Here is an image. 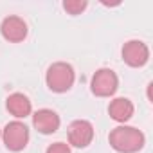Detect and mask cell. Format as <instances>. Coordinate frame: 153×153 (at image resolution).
Segmentation results:
<instances>
[{
  "mask_svg": "<svg viewBox=\"0 0 153 153\" xmlns=\"http://www.w3.org/2000/svg\"><path fill=\"white\" fill-rule=\"evenodd\" d=\"M47 153H70V148L65 142H54L47 148Z\"/></svg>",
  "mask_w": 153,
  "mask_h": 153,
  "instance_id": "obj_12",
  "label": "cell"
},
{
  "mask_svg": "<svg viewBox=\"0 0 153 153\" xmlns=\"http://www.w3.org/2000/svg\"><path fill=\"white\" fill-rule=\"evenodd\" d=\"M87 2L85 0H65L63 2V9L70 15H79L81 11H85Z\"/></svg>",
  "mask_w": 153,
  "mask_h": 153,
  "instance_id": "obj_11",
  "label": "cell"
},
{
  "mask_svg": "<svg viewBox=\"0 0 153 153\" xmlns=\"http://www.w3.org/2000/svg\"><path fill=\"white\" fill-rule=\"evenodd\" d=\"M94 139V126L85 119H78L68 126V142L76 148H87Z\"/></svg>",
  "mask_w": 153,
  "mask_h": 153,
  "instance_id": "obj_5",
  "label": "cell"
},
{
  "mask_svg": "<svg viewBox=\"0 0 153 153\" xmlns=\"http://www.w3.org/2000/svg\"><path fill=\"white\" fill-rule=\"evenodd\" d=\"M108 114H110V117H112L114 121H117V123H126V121H130L131 115H133V103H131L130 99H126V97H117V99H114V101L110 103Z\"/></svg>",
  "mask_w": 153,
  "mask_h": 153,
  "instance_id": "obj_10",
  "label": "cell"
},
{
  "mask_svg": "<svg viewBox=\"0 0 153 153\" xmlns=\"http://www.w3.org/2000/svg\"><path fill=\"white\" fill-rule=\"evenodd\" d=\"M6 106H7L9 114H13L16 119L27 117V115L31 114V110H33V105H31L29 97L24 96V94H20V92L11 94V96L6 99Z\"/></svg>",
  "mask_w": 153,
  "mask_h": 153,
  "instance_id": "obj_9",
  "label": "cell"
},
{
  "mask_svg": "<svg viewBox=\"0 0 153 153\" xmlns=\"http://www.w3.org/2000/svg\"><path fill=\"white\" fill-rule=\"evenodd\" d=\"M74 79H76V74H74V68H72L70 63L58 61V63H52L47 68L45 81H47V87L52 92L61 94V92L70 90V87L74 85Z\"/></svg>",
  "mask_w": 153,
  "mask_h": 153,
  "instance_id": "obj_2",
  "label": "cell"
},
{
  "mask_svg": "<svg viewBox=\"0 0 153 153\" xmlns=\"http://www.w3.org/2000/svg\"><path fill=\"white\" fill-rule=\"evenodd\" d=\"M108 140H110V146L119 153H135L142 149L146 137L140 130L133 126H117L110 131Z\"/></svg>",
  "mask_w": 153,
  "mask_h": 153,
  "instance_id": "obj_1",
  "label": "cell"
},
{
  "mask_svg": "<svg viewBox=\"0 0 153 153\" xmlns=\"http://www.w3.org/2000/svg\"><path fill=\"white\" fill-rule=\"evenodd\" d=\"M2 36L11 42V43H18V42H24L25 36H27V24L20 18V16H7L4 22H2Z\"/></svg>",
  "mask_w": 153,
  "mask_h": 153,
  "instance_id": "obj_7",
  "label": "cell"
},
{
  "mask_svg": "<svg viewBox=\"0 0 153 153\" xmlns=\"http://www.w3.org/2000/svg\"><path fill=\"white\" fill-rule=\"evenodd\" d=\"M0 137H2V130H0Z\"/></svg>",
  "mask_w": 153,
  "mask_h": 153,
  "instance_id": "obj_13",
  "label": "cell"
},
{
  "mask_svg": "<svg viewBox=\"0 0 153 153\" xmlns=\"http://www.w3.org/2000/svg\"><path fill=\"white\" fill-rule=\"evenodd\" d=\"M92 92L97 97H110L115 94L117 87H119V79L117 74L110 68H99L94 76H92Z\"/></svg>",
  "mask_w": 153,
  "mask_h": 153,
  "instance_id": "obj_4",
  "label": "cell"
},
{
  "mask_svg": "<svg viewBox=\"0 0 153 153\" xmlns=\"http://www.w3.org/2000/svg\"><path fill=\"white\" fill-rule=\"evenodd\" d=\"M33 124H34V128H36L40 133L49 135V133L58 131V128H59V115H58L54 110L42 108V110L34 112V115H33Z\"/></svg>",
  "mask_w": 153,
  "mask_h": 153,
  "instance_id": "obj_8",
  "label": "cell"
},
{
  "mask_svg": "<svg viewBox=\"0 0 153 153\" xmlns=\"http://www.w3.org/2000/svg\"><path fill=\"white\" fill-rule=\"evenodd\" d=\"M123 59L130 67H142L149 59V49L140 40H130L123 45Z\"/></svg>",
  "mask_w": 153,
  "mask_h": 153,
  "instance_id": "obj_6",
  "label": "cell"
},
{
  "mask_svg": "<svg viewBox=\"0 0 153 153\" xmlns=\"http://www.w3.org/2000/svg\"><path fill=\"white\" fill-rule=\"evenodd\" d=\"M2 139H4V144L7 149L20 151L29 142V128L22 121H11L2 130Z\"/></svg>",
  "mask_w": 153,
  "mask_h": 153,
  "instance_id": "obj_3",
  "label": "cell"
}]
</instances>
